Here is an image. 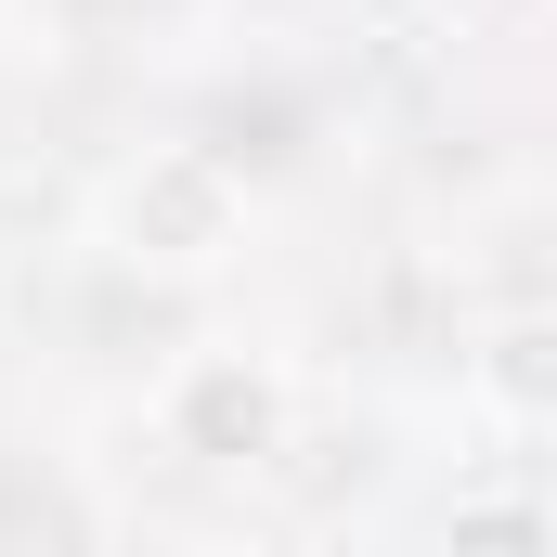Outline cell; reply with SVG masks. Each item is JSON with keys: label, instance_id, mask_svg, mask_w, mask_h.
Returning <instances> with one entry per match:
<instances>
[{"label": "cell", "instance_id": "6da1fadb", "mask_svg": "<svg viewBox=\"0 0 557 557\" xmlns=\"http://www.w3.org/2000/svg\"><path fill=\"white\" fill-rule=\"evenodd\" d=\"M104 247L131 273H221L247 247V169L221 143H143L104 182Z\"/></svg>", "mask_w": 557, "mask_h": 557}, {"label": "cell", "instance_id": "7a4b0ae2", "mask_svg": "<svg viewBox=\"0 0 557 557\" xmlns=\"http://www.w3.org/2000/svg\"><path fill=\"white\" fill-rule=\"evenodd\" d=\"M285 416H298V389H285L273 350H182L169 389H156L169 454H195V467H260V454H285Z\"/></svg>", "mask_w": 557, "mask_h": 557}, {"label": "cell", "instance_id": "3957f363", "mask_svg": "<svg viewBox=\"0 0 557 557\" xmlns=\"http://www.w3.org/2000/svg\"><path fill=\"white\" fill-rule=\"evenodd\" d=\"M480 389H493L519 428L545 416V324H493V350H480Z\"/></svg>", "mask_w": 557, "mask_h": 557}, {"label": "cell", "instance_id": "277c9868", "mask_svg": "<svg viewBox=\"0 0 557 557\" xmlns=\"http://www.w3.org/2000/svg\"><path fill=\"white\" fill-rule=\"evenodd\" d=\"M454 557H545L532 493H480V506H454Z\"/></svg>", "mask_w": 557, "mask_h": 557}, {"label": "cell", "instance_id": "5b68a950", "mask_svg": "<svg viewBox=\"0 0 557 557\" xmlns=\"http://www.w3.org/2000/svg\"><path fill=\"white\" fill-rule=\"evenodd\" d=\"M195 557H273V545H234V532H221V545H195Z\"/></svg>", "mask_w": 557, "mask_h": 557}]
</instances>
